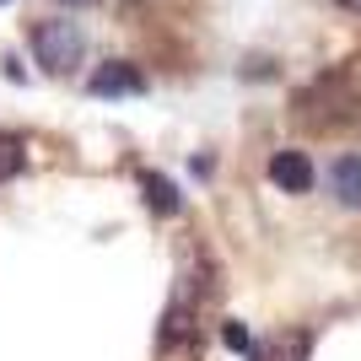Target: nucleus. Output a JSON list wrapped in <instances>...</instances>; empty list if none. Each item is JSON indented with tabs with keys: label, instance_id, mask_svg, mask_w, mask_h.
<instances>
[{
	"label": "nucleus",
	"instance_id": "f257e3e1",
	"mask_svg": "<svg viewBox=\"0 0 361 361\" xmlns=\"http://www.w3.org/2000/svg\"><path fill=\"white\" fill-rule=\"evenodd\" d=\"M81 54H87V38H81L75 22L54 16V22H38V27H32V60L44 65L49 75H71L75 65H81Z\"/></svg>",
	"mask_w": 361,
	"mask_h": 361
},
{
	"label": "nucleus",
	"instance_id": "f03ea898",
	"mask_svg": "<svg viewBox=\"0 0 361 361\" xmlns=\"http://www.w3.org/2000/svg\"><path fill=\"white\" fill-rule=\"evenodd\" d=\"M87 92L92 97H140V92H146V75H140L135 65H124V60H103L92 71Z\"/></svg>",
	"mask_w": 361,
	"mask_h": 361
},
{
	"label": "nucleus",
	"instance_id": "7ed1b4c3",
	"mask_svg": "<svg viewBox=\"0 0 361 361\" xmlns=\"http://www.w3.org/2000/svg\"><path fill=\"white\" fill-rule=\"evenodd\" d=\"M270 183L286 189V195H307V189H313V162H307V151H275L270 157Z\"/></svg>",
	"mask_w": 361,
	"mask_h": 361
},
{
	"label": "nucleus",
	"instance_id": "20e7f679",
	"mask_svg": "<svg viewBox=\"0 0 361 361\" xmlns=\"http://www.w3.org/2000/svg\"><path fill=\"white\" fill-rule=\"evenodd\" d=\"M329 183H334V200H340V205H361V157H340Z\"/></svg>",
	"mask_w": 361,
	"mask_h": 361
},
{
	"label": "nucleus",
	"instance_id": "39448f33",
	"mask_svg": "<svg viewBox=\"0 0 361 361\" xmlns=\"http://www.w3.org/2000/svg\"><path fill=\"white\" fill-rule=\"evenodd\" d=\"M140 195H146L151 216H173L178 211V189H173L162 173H140Z\"/></svg>",
	"mask_w": 361,
	"mask_h": 361
},
{
	"label": "nucleus",
	"instance_id": "423d86ee",
	"mask_svg": "<svg viewBox=\"0 0 361 361\" xmlns=\"http://www.w3.org/2000/svg\"><path fill=\"white\" fill-rule=\"evenodd\" d=\"M22 162H27V151H22V140L0 130V183H6V178H16V173H22Z\"/></svg>",
	"mask_w": 361,
	"mask_h": 361
},
{
	"label": "nucleus",
	"instance_id": "0eeeda50",
	"mask_svg": "<svg viewBox=\"0 0 361 361\" xmlns=\"http://www.w3.org/2000/svg\"><path fill=\"white\" fill-rule=\"evenodd\" d=\"M302 356H307V334H297V340L286 334V340L270 350V361H302Z\"/></svg>",
	"mask_w": 361,
	"mask_h": 361
},
{
	"label": "nucleus",
	"instance_id": "6e6552de",
	"mask_svg": "<svg viewBox=\"0 0 361 361\" xmlns=\"http://www.w3.org/2000/svg\"><path fill=\"white\" fill-rule=\"evenodd\" d=\"M183 334H189V313L173 307V318H162V345H173V340H183Z\"/></svg>",
	"mask_w": 361,
	"mask_h": 361
},
{
	"label": "nucleus",
	"instance_id": "1a4fd4ad",
	"mask_svg": "<svg viewBox=\"0 0 361 361\" xmlns=\"http://www.w3.org/2000/svg\"><path fill=\"white\" fill-rule=\"evenodd\" d=\"M226 345H232V350H243V356H248V350H254V345H248V329H243V324H238V318H232V324H226Z\"/></svg>",
	"mask_w": 361,
	"mask_h": 361
},
{
	"label": "nucleus",
	"instance_id": "9d476101",
	"mask_svg": "<svg viewBox=\"0 0 361 361\" xmlns=\"http://www.w3.org/2000/svg\"><path fill=\"white\" fill-rule=\"evenodd\" d=\"M340 6H345V11H356V16H361V0H340Z\"/></svg>",
	"mask_w": 361,
	"mask_h": 361
},
{
	"label": "nucleus",
	"instance_id": "9b49d317",
	"mask_svg": "<svg viewBox=\"0 0 361 361\" xmlns=\"http://www.w3.org/2000/svg\"><path fill=\"white\" fill-rule=\"evenodd\" d=\"M65 6H87V0H65Z\"/></svg>",
	"mask_w": 361,
	"mask_h": 361
}]
</instances>
